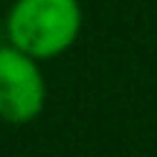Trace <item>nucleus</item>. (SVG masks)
Instances as JSON below:
<instances>
[{
	"instance_id": "nucleus-2",
	"label": "nucleus",
	"mask_w": 157,
	"mask_h": 157,
	"mask_svg": "<svg viewBox=\"0 0 157 157\" xmlns=\"http://www.w3.org/2000/svg\"><path fill=\"white\" fill-rule=\"evenodd\" d=\"M44 108V78L35 58L17 47L0 50V117L6 122H29Z\"/></svg>"
},
{
	"instance_id": "nucleus-1",
	"label": "nucleus",
	"mask_w": 157,
	"mask_h": 157,
	"mask_svg": "<svg viewBox=\"0 0 157 157\" xmlns=\"http://www.w3.org/2000/svg\"><path fill=\"white\" fill-rule=\"evenodd\" d=\"M82 29L78 0H17L9 12L12 47L32 58H52L73 47Z\"/></svg>"
}]
</instances>
